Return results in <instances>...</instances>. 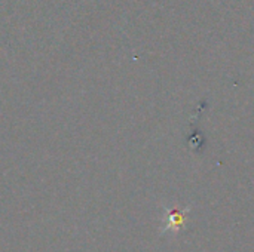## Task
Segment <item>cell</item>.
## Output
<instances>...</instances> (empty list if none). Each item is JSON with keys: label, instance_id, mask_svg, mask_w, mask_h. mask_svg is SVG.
<instances>
[{"label": "cell", "instance_id": "obj_1", "mask_svg": "<svg viewBox=\"0 0 254 252\" xmlns=\"http://www.w3.org/2000/svg\"><path fill=\"white\" fill-rule=\"evenodd\" d=\"M186 214H188V209L183 211V209H170L168 214H167V218H165V227L162 229V232H171V233H176L179 232L185 223H186Z\"/></svg>", "mask_w": 254, "mask_h": 252}]
</instances>
